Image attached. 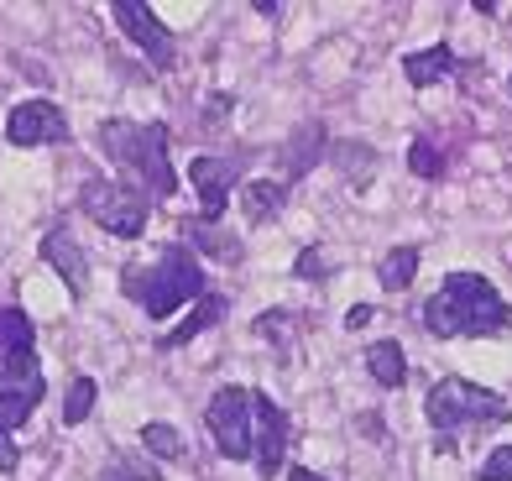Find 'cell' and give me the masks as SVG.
<instances>
[{
    "label": "cell",
    "mask_w": 512,
    "mask_h": 481,
    "mask_svg": "<svg viewBox=\"0 0 512 481\" xmlns=\"http://www.w3.org/2000/svg\"><path fill=\"white\" fill-rule=\"evenodd\" d=\"M418 325H424L434 340H486L512 330V304L492 288L486 272H450L439 293L418 309Z\"/></svg>",
    "instance_id": "cell-1"
},
{
    "label": "cell",
    "mask_w": 512,
    "mask_h": 481,
    "mask_svg": "<svg viewBox=\"0 0 512 481\" xmlns=\"http://www.w3.org/2000/svg\"><path fill=\"white\" fill-rule=\"evenodd\" d=\"M95 142H100V152L110 157V163L126 173L131 189H142L147 199H173L178 194V173H173V152H168L173 131L162 121L115 116V121H100Z\"/></svg>",
    "instance_id": "cell-2"
},
{
    "label": "cell",
    "mask_w": 512,
    "mask_h": 481,
    "mask_svg": "<svg viewBox=\"0 0 512 481\" xmlns=\"http://www.w3.org/2000/svg\"><path fill=\"white\" fill-rule=\"evenodd\" d=\"M121 293L147 319H168L183 304L204 299V267L183 241H168V246L152 251V262H126L121 267Z\"/></svg>",
    "instance_id": "cell-3"
},
{
    "label": "cell",
    "mask_w": 512,
    "mask_h": 481,
    "mask_svg": "<svg viewBox=\"0 0 512 481\" xmlns=\"http://www.w3.org/2000/svg\"><path fill=\"white\" fill-rule=\"evenodd\" d=\"M42 398H48V382H42V366H37L32 314L6 304L0 309V434H16L37 414Z\"/></svg>",
    "instance_id": "cell-4"
},
{
    "label": "cell",
    "mask_w": 512,
    "mask_h": 481,
    "mask_svg": "<svg viewBox=\"0 0 512 481\" xmlns=\"http://www.w3.org/2000/svg\"><path fill=\"white\" fill-rule=\"evenodd\" d=\"M424 419L434 429V450L450 455L460 429H502L512 424V403L471 377H439L424 393Z\"/></svg>",
    "instance_id": "cell-5"
},
{
    "label": "cell",
    "mask_w": 512,
    "mask_h": 481,
    "mask_svg": "<svg viewBox=\"0 0 512 481\" xmlns=\"http://www.w3.org/2000/svg\"><path fill=\"white\" fill-rule=\"evenodd\" d=\"M79 210L110 231L115 241H142L147 236V220H152V199L131 183H115V178H84L79 183Z\"/></svg>",
    "instance_id": "cell-6"
},
{
    "label": "cell",
    "mask_w": 512,
    "mask_h": 481,
    "mask_svg": "<svg viewBox=\"0 0 512 481\" xmlns=\"http://www.w3.org/2000/svg\"><path fill=\"white\" fill-rule=\"evenodd\" d=\"M204 429L225 461H251V393L236 382L215 387V398L204 403Z\"/></svg>",
    "instance_id": "cell-7"
},
{
    "label": "cell",
    "mask_w": 512,
    "mask_h": 481,
    "mask_svg": "<svg viewBox=\"0 0 512 481\" xmlns=\"http://www.w3.org/2000/svg\"><path fill=\"white\" fill-rule=\"evenodd\" d=\"M241 173H246V152H199V157H189V189L199 194V220H209V225L225 220V204L241 189Z\"/></svg>",
    "instance_id": "cell-8"
},
{
    "label": "cell",
    "mask_w": 512,
    "mask_h": 481,
    "mask_svg": "<svg viewBox=\"0 0 512 481\" xmlns=\"http://www.w3.org/2000/svg\"><path fill=\"white\" fill-rule=\"evenodd\" d=\"M288 445H293V424L288 414L277 408L267 393H251V466L262 481H272L288 461Z\"/></svg>",
    "instance_id": "cell-9"
},
{
    "label": "cell",
    "mask_w": 512,
    "mask_h": 481,
    "mask_svg": "<svg viewBox=\"0 0 512 481\" xmlns=\"http://www.w3.org/2000/svg\"><path fill=\"white\" fill-rule=\"evenodd\" d=\"M110 16L121 21V32L136 42V48L147 53V63L157 68V74H168V68L178 63V48H173V32L157 21V11L147 6V0H115Z\"/></svg>",
    "instance_id": "cell-10"
},
{
    "label": "cell",
    "mask_w": 512,
    "mask_h": 481,
    "mask_svg": "<svg viewBox=\"0 0 512 481\" xmlns=\"http://www.w3.org/2000/svg\"><path fill=\"white\" fill-rule=\"evenodd\" d=\"M6 142L11 147H53V142H68V116H63L53 100H21V105H11V116H6Z\"/></svg>",
    "instance_id": "cell-11"
},
{
    "label": "cell",
    "mask_w": 512,
    "mask_h": 481,
    "mask_svg": "<svg viewBox=\"0 0 512 481\" xmlns=\"http://www.w3.org/2000/svg\"><path fill=\"white\" fill-rule=\"evenodd\" d=\"M37 251H42V262H48L58 278H63V288L74 293V299H84V288H89V262H84V251H79V241L68 236V225H53V231H42V241H37Z\"/></svg>",
    "instance_id": "cell-12"
},
{
    "label": "cell",
    "mask_w": 512,
    "mask_h": 481,
    "mask_svg": "<svg viewBox=\"0 0 512 481\" xmlns=\"http://www.w3.org/2000/svg\"><path fill=\"white\" fill-rule=\"evenodd\" d=\"M277 157H283V183L314 173V168L324 163V126H319V121L293 126V131H288V142L277 147Z\"/></svg>",
    "instance_id": "cell-13"
},
{
    "label": "cell",
    "mask_w": 512,
    "mask_h": 481,
    "mask_svg": "<svg viewBox=\"0 0 512 481\" xmlns=\"http://www.w3.org/2000/svg\"><path fill=\"white\" fill-rule=\"evenodd\" d=\"M178 231H183V246L194 251V257H215V262H241L246 257V246L225 231V225H209V220H178Z\"/></svg>",
    "instance_id": "cell-14"
},
{
    "label": "cell",
    "mask_w": 512,
    "mask_h": 481,
    "mask_svg": "<svg viewBox=\"0 0 512 481\" xmlns=\"http://www.w3.org/2000/svg\"><path fill=\"white\" fill-rule=\"evenodd\" d=\"M241 210H246V225H272L288 204V183L283 178H241Z\"/></svg>",
    "instance_id": "cell-15"
},
{
    "label": "cell",
    "mask_w": 512,
    "mask_h": 481,
    "mask_svg": "<svg viewBox=\"0 0 512 481\" xmlns=\"http://www.w3.org/2000/svg\"><path fill=\"white\" fill-rule=\"evenodd\" d=\"M225 314H230V299H225V293H204V299L194 304V314L183 319L178 330H168V335H157V351H178V346H189L194 335H204V330H215V325H225Z\"/></svg>",
    "instance_id": "cell-16"
},
{
    "label": "cell",
    "mask_w": 512,
    "mask_h": 481,
    "mask_svg": "<svg viewBox=\"0 0 512 481\" xmlns=\"http://www.w3.org/2000/svg\"><path fill=\"white\" fill-rule=\"evenodd\" d=\"M455 68H460L455 48H450V42H434V48H418V53L403 58V79L413 89H429V84H445Z\"/></svg>",
    "instance_id": "cell-17"
},
{
    "label": "cell",
    "mask_w": 512,
    "mask_h": 481,
    "mask_svg": "<svg viewBox=\"0 0 512 481\" xmlns=\"http://www.w3.org/2000/svg\"><path fill=\"white\" fill-rule=\"evenodd\" d=\"M366 372L377 387H403L408 382V356L398 340H377V346L366 351Z\"/></svg>",
    "instance_id": "cell-18"
},
{
    "label": "cell",
    "mask_w": 512,
    "mask_h": 481,
    "mask_svg": "<svg viewBox=\"0 0 512 481\" xmlns=\"http://www.w3.org/2000/svg\"><path fill=\"white\" fill-rule=\"evenodd\" d=\"M142 450L152 455V461H183V455H189V440H183V429L152 419V424H142Z\"/></svg>",
    "instance_id": "cell-19"
},
{
    "label": "cell",
    "mask_w": 512,
    "mask_h": 481,
    "mask_svg": "<svg viewBox=\"0 0 512 481\" xmlns=\"http://www.w3.org/2000/svg\"><path fill=\"white\" fill-rule=\"evenodd\" d=\"M413 272H418V246H392L387 257L377 262V283L387 293H403L413 283Z\"/></svg>",
    "instance_id": "cell-20"
},
{
    "label": "cell",
    "mask_w": 512,
    "mask_h": 481,
    "mask_svg": "<svg viewBox=\"0 0 512 481\" xmlns=\"http://www.w3.org/2000/svg\"><path fill=\"white\" fill-rule=\"evenodd\" d=\"M95 398H100V382L95 377H74L68 382V398H63V424L79 429L89 414H95Z\"/></svg>",
    "instance_id": "cell-21"
},
{
    "label": "cell",
    "mask_w": 512,
    "mask_h": 481,
    "mask_svg": "<svg viewBox=\"0 0 512 481\" xmlns=\"http://www.w3.org/2000/svg\"><path fill=\"white\" fill-rule=\"evenodd\" d=\"M408 173L413 178H445V152H439L429 136H413L408 142Z\"/></svg>",
    "instance_id": "cell-22"
},
{
    "label": "cell",
    "mask_w": 512,
    "mask_h": 481,
    "mask_svg": "<svg viewBox=\"0 0 512 481\" xmlns=\"http://www.w3.org/2000/svg\"><path fill=\"white\" fill-rule=\"evenodd\" d=\"M100 481H162V476H157V466H152V461H142V455L121 450V455H115V461L100 471Z\"/></svg>",
    "instance_id": "cell-23"
},
{
    "label": "cell",
    "mask_w": 512,
    "mask_h": 481,
    "mask_svg": "<svg viewBox=\"0 0 512 481\" xmlns=\"http://www.w3.org/2000/svg\"><path fill=\"white\" fill-rule=\"evenodd\" d=\"M330 272H335V262H330V251H324V246H304L293 257V278H304V283H324Z\"/></svg>",
    "instance_id": "cell-24"
},
{
    "label": "cell",
    "mask_w": 512,
    "mask_h": 481,
    "mask_svg": "<svg viewBox=\"0 0 512 481\" xmlns=\"http://www.w3.org/2000/svg\"><path fill=\"white\" fill-rule=\"evenodd\" d=\"M476 481H512V445H497L492 455H486Z\"/></svg>",
    "instance_id": "cell-25"
},
{
    "label": "cell",
    "mask_w": 512,
    "mask_h": 481,
    "mask_svg": "<svg viewBox=\"0 0 512 481\" xmlns=\"http://www.w3.org/2000/svg\"><path fill=\"white\" fill-rule=\"evenodd\" d=\"M16 466H21V450H16L11 434H0V476H11Z\"/></svg>",
    "instance_id": "cell-26"
},
{
    "label": "cell",
    "mask_w": 512,
    "mask_h": 481,
    "mask_svg": "<svg viewBox=\"0 0 512 481\" xmlns=\"http://www.w3.org/2000/svg\"><path fill=\"white\" fill-rule=\"evenodd\" d=\"M230 116V95H209V110H204V121L215 126V121H225Z\"/></svg>",
    "instance_id": "cell-27"
},
{
    "label": "cell",
    "mask_w": 512,
    "mask_h": 481,
    "mask_svg": "<svg viewBox=\"0 0 512 481\" xmlns=\"http://www.w3.org/2000/svg\"><path fill=\"white\" fill-rule=\"evenodd\" d=\"M371 314H377L371 304H356L351 314H345V330H361V325H371Z\"/></svg>",
    "instance_id": "cell-28"
},
{
    "label": "cell",
    "mask_w": 512,
    "mask_h": 481,
    "mask_svg": "<svg viewBox=\"0 0 512 481\" xmlns=\"http://www.w3.org/2000/svg\"><path fill=\"white\" fill-rule=\"evenodd\" d=\"M251 11H256V16H283V6H277V0H251Z\"/></svg>",
    "instance_id": "cell-29"
},
{
    "label": "cell",
    "mask_w": 512,
    "mask_h": 481,
    "mask_svg": "<svg viewBox=\"0 0 512 481\" xmlns=\"http://www.w3.org/2000/svg\"><path fill=\"white\" fill-rule=\"evenodd\" d=\"M288 481H324V476H319V471H304V466H293V476H288Z\"/></svg>",
    "instance_id": "cell-30"
},
{
    "label": "cell",
    "mask_w": 512,
    "mask_h": 481,
    "mask_svg": "<svg viewBox=\"0 0 512 481\" xmlns=\"http://www.w3.org/2000/svg\"><path fill=\"white\" fill-rule=\"evenodd\" d=\"M507 89H512V74H507Z\"/></svg>",
    "instance_id": "cell-31"
}]
</instances>
